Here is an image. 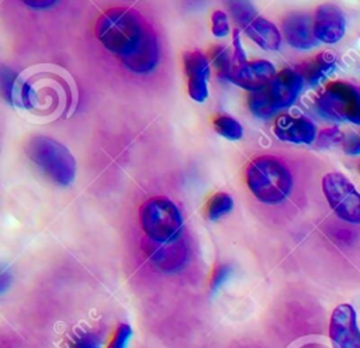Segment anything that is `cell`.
<instances>
[{
  "label": "cell",
  "instance_id": "6da1fadb",
  "mask_svg": "<svg viewBox=\"0 0 360 348\" xmlns=\"http://www.w3.org/2000/svg\"><path fill=\"white\" fill-rule=\"evenodd\" d=\"M97 37L129 70L146 73L158 63V39L150 24L134 8L115 7L97 21Z\"/></svg>",
  "mask_w": 360,
  "mask_h": 348
},
{
  "label": "cell",
  "instance_id": "7a4b0ae2",
  "mask_svg": "<svg viewBox=\"0 0 360 348\" xmlns=\"http://www.w3.org/2000/svg\"><path fill=\"white\" fill-rule=\"evenodd\" d=\"M65 79L51 73H37L28 77L15 79L11 101L15 106L46 117L58 111L59 107L66 108V96L69 86Z\"/></svg>",
  "mask_w": 360,
  "mask_h": 348
},
{
  "label": "cell",
  "instance_id": "3957f363",
  "mask_svg": "<svg viewBox=\"0 0 360 348\" xmlns=\"http://www.w3.org/2000/svg\"><path fill=\"white\" fill-rule=\"evenodd\" d=\"M246 182L250 192L263 203L278 204L284 201L292 187L288 168L274 156H259L246 169Z\"/></svg>",
  "mask_w": 360,
  "mask_h": 348
},
{
  "label": "cell",
  "instance_id": "277c9868",
  "mask_svg": "<svg viewBox=\"0 0 360 348\" xmlns=\"http://www.w3.org/2000/svg\"><path fill=\"white\" fill-rule=\"evenodd\" d=\"M302 85V75L295 69L285 68L264 87L249 94V108L257 117L273 116L276 111L291 106L297 100Z\"/></svg>",
  "mask_w": 360,
  "mask_h": 348
},
{
  "label": "cell",
  "instance_id": "5b68a950",
  "mask_svg": "<svg viewBox=\"0 0 360 348\" xmlns=\"http://www.w3.org/2000/svg\"><path fill=\"white\" fill-rule=\"evenodd\" d=\"M27 156L55 183L68 186L76 175V161L70 151L53 138L35 135L25 144Z\"/></svg>",
  "mask_w": 360,
  "mask_h": 348
},
{
  "label": "cell",
  "instance_id": "8992f818",
  "mask_svg": "<svg viewBox=\"0 0 360 348\" xmlns=\"http://www.w3.org/2000/svg\"><path fill=\"white\" fill-rule=\"evenodd\" d=\"M141 224L148 240L166 242L180 237L183 220L173 201L166 197H152L141 209Z\"/></svg>",
  "mask_w": 360,
  "mask_h": 348
},
{
  "label": "cell",
  "instance_id": "52a82bcc",
  "mask_svg": "<svg viewBox=\"0 0 360 348\" xmlns=\"http://www.w3.org/2000/svg\"><path fill=\"white\" fill-rule=\"evenodd\" d=\"M319 113L338 121L360 125V87L347 82H330L316 100Z\"/></svg>",
  "mask_w": 360,
  "mask_h": 348
},
{
  "label": "cell",
  "instance_id": "ba28073f",
  "mask_svg": "<svg viewBox=\"0 0 360 348\" xmlns=\"http://www.w3.org/2000/svg\"><path fill=\"white\" fill-rule=\"evenodd\" d=\"M323 194L335 214L352 224H360V193L340 172H329L322 179Z\"/></svg>",
  "mask_w": 360,
  "mask_h": 348
},
{
  "label": "cell",
  "instance_id": "9c48e42d",
  "mask_svg": "<svg viewBox=\"0 0 360 348\" xmlns=\"http://www.w3.org/2000/svg\"><path fill=\"white\" fill-rule=\"evenodd\" d=\"M329 338L333 348H360V330L353 306L343 303L335 307L329 321Z\"/></svg>",
  "mask_w": 360,
  "mask_h": 348
},
{
  "label": "cell",
  "instance_id": "30bf717a",
  "mask_svg": "<svg viewBox=\"0 0 360 348\" xmlns=\"http://www.w3.org/2000/svg\"><path fill=\"white\" fill-rule=\"evenodd\" d=\"M145 252L156 269L169 273L181 269L188 256L187 245L181 237L166 242L146 240Z\"/></svg>",
  "mask_w": 360,
  "mask_h": 348
},
{
  "label": "cell",
  "instance_id": "8fae6325",
  "mask_svg": "<svg viewBox=\"0 0 360 348\" xmlns=\"http://www.w3.org/2000/svg\"><path fill=\"white\" fill-rule=\"evenodd\" d=\"M346 30L343 11L330 3L321 4L314 17V32L318 41L335 44L342 39Z\"/></svg>",
  "mask_w": 360,
  "mask_h": 348
},
{
  "label": "cell",
  "instance_id": "7c38bea8",
  "mask_svg": "<svg viewBox=\"0 0 360 348\" xmlns=\"http://www.w3.org/2000/svg\"><path fill=\"white\" fill-rule=\"evenodd\" d=\"M184 72L187 75V87L188 94L193 100L202 103L208 96V76L210 65L208 59L200 51L186 52L183 56Z\"/></svg>",
  "mask_w": 360,
  "mask_h": 348
},
{
  "label": "cell",
  "instance_id": "4fadbf2b",
  "mask_svg": "<svg viewBox=\"0 0 360 348\" xmlns=\"http://www.w3.org/2000/svg\"><path fill=\"white\" fill-rule=\"evenodd\" d=\"M276 75L273 63L267 61H252L232 69L229 80L252 93L264 87Z\"/></svg>",
  "mask_w": 360,
  "mask_h": 348
},
{
  "label": "cell",
  "instance_id": "5bb4252c",
  "mask_svg": "<svg viewBox=\"0 0 360 348\" xmlns=\"http://www.w3.org/2000/svg\"><path fill=\"white\" fill-rule=\"evenodd\" d=\"M274 134L281 141L292 144H311L316 138V128L315 124L304 116L292 117L284 114L277 118Z\"/></svg>",
  "mask_w": 360,
  "mask_h": 348
},
{
  "label": "cell",
  "instance_id": "9a60e30c",
  "mask_svg": "<svg viewBox=\"0 0 360 348\" xmlns=\"http://www.w3.org/2000/svg\"><path fill=\"white\" fill-rule=\"evenodd\" d=\"M283 34L287 42L297 49H309L318 44L314 21L307 14H288L283 20Z\"/></svg>",
  "mask_w": 360,
  "mask_h": 348
},
{
  "label": "cell",
  "instance_id": "2e32d148",
  "mask_svg": "<svg viewBox=\"0 0 360 348\" xmlns=\"http://www.w3.org/2000/svg\"><path fill=\"white\" fill-rule=\"evenodd\" d=\"M245 32L263 49H277L281 44V34L277 27L266 18L256 17L246 28Z\"/></svg>",
  "mask_w": 360,
  "mask_h": 348
},
{
  "label": "cell",
  "instance_id": "e0dca14e",
  "mask_svg": "<svg viewBox=\"0 0 360 348\" xmlns=\"http://www.w3.org/2000/svg\"><path fill=\"white\" fill-rule=\"evenodd\" d=\"M336 66V56L332 52H322L316 55L311 62L304 65L302 72H300L304 80L309 82L311 85L319 83L323 80L330 72H333Z\"/></svg>",
  "mask_w": 360,
  "mask_h": 348
},
{
  "label": "cell",
  "instance_id": "ac0fdd59",
  "mask_svg": "<svg viewBox=\"0 0 360 348\" xmlns=\"http://www.w3.org/2000/svg\"><path fill=\"white\" fill-rule=\"evenodd\" d=\"M233 207V200L228 193L219 192L215 193L207 203V217L210 220H217L226 213H229Z\"/></svg>",
  "mask_w": 360,
  "mask_h": 348
},
{
  "label": "cell",
  "instance_id": "d6986e66",
  "mask_svg": "<svg viewBox=\"0 0 360 348\" xmlns=\"http://www.w3.org/2000/svg\"><path fill=\"white\" fill-rule=\"evenodd\" d=\"M228 8L233 20L243 28H246L256 18L255 7L248 1H228Z\"/></svg>",
  "mask_w": 360,
  "mask_h": 348
},
{
  "label": "cell",
  "instance_id": "ffe728a7",
  "mask_svg": "<svg viewBox=\"0 0 360 348\" xmlns=\"http://www.w3.org/2000/svg\"><path fill=\"white\" fill-rule=\"evenodd\" d=\"M214 128L217 132L228 139H239L243 134L242 125L232 117L229 116H218L214 120Z\"/></svg>",
  "mask_w": 360,
  "mask_h": 348
},
{
  "label": "cell",
  "instance_id": "44dd1931",
  "mask_svg": "<svg viewBox=\"0 0 360 348\" xmlns=\"http://www.w3.org/2000/svg\"><path fill=\"white\" fill-rule=\"evenodd\" d=\"M212 61L218 70V75L224 79L229 80L231 72H232V58L226 48L224 46H215L212 51Z\"/></svg>",
  "mask_w": 360,
  "mask_h": 348
},
{
  "label": "cell",
  "instance_id": "7402d4cb",
  "mask_svg": "<svg viewBox=\"0 0 360 348\" xmlns=\"http://www.w3.org/2000/svg\"><path fill=\"white\" fill-rule=\"evenodd\" d=\"M103 340L94 333H82L70 342V348H101Z\"/></svg>",
  "mask_w": 360,
  "mask_h": 348
},
{
  "label": "cell",
  "instance_id": "603a6c76",
  "mask_svg": "<svg viewBox=\"0 0 360 348\" xmlns=\"http://www.w3.org/2000/svg\"><path fill=\"white\" fill-rule=\"evenodd\" d=\"M131 335H132V328L128 324H120L107 348H127Z\"/></svg>",
  "mask_w": 360,
  "mask_h": 348
},
{
  "label": "cell",
  "instance_id": "cb8c5ba5",
  "mask_svg": "<svg viewBox=\"0 0 360 348\" xmlns=\"http://www.w3.org/2000/svg\"><path fill=\"white\" fill-rule=\"evenodd\" d=\"M229 31L228 17L224 11H215L212 14V34L215 37H225Z\"/></svg>",
  "mask_w": 360,
  "mask_h": 348
},
{
  "label": "cell",
  "instance_id": "d4e9b609",
  "mask_svg": "<svg viewBox=\"0 0 360 348\" xmlns=\"http://www.w3.org/2000/svg\"><path fill=\"white\" fill-rule=\"evenodd\" d=\"M232 273V266L231 265H219L215 268L214 273H212V278H211V290H217L219 289L225 282L226 279L231 276Z\"/></svg>",
  "mask_w": 360,
  "mask_h": 348
},
{
  "label": "cell",
  "instance_id": "484cf974",
  "mask_svg": "<svg viewBox=\"0 0 360 348\" xmlns=\"http://www.w3.org/2000/svg\"><path fill=\"white\" fill-rule=\"evenodd\" d=\"M343 134L336 130V128H328V130H323L319 137H318V145L319 147H329V145H333V144H338V142H342L343 141Z\"/></svg>",
  "mask_w": 360,
  "mask_h": 348
},
{
  "label": "cell",
  "instance_id": "4316f807",
  "mask_svg": "<svg viewBox=\"0 0 360 348\" xmlns=\"http://www.w3.org/2000/svg\"><path fill=\"white\" fill-rule=\"evenodd\" d=\"M343 151L349 155H359L360 154V135L354 132H349L343 137L342 141Z\"/></svg>",
  "mask_w": 360,
  "mask_h": 348
},
{
  "label": "cell",
  "instance_id": "83f0119b",
  "mask_svg": "<svg viewBox=\"0 0 360 348\" xmlns=\"http://www.w3.org/2000/svg\"><path fill=\"white\" fill-rule=\"evenodd\" d=\"M24 3L34 8H46L49 6H53L56 1H24Z\"/></svg>",
  "mask_w": 360,
  "mask_h": 348
},
{
  "label": "cell",
  "instance_id": "f1b7e54d",
  "mask_svg": "<svg viewBox=\"0 0 360 348\" xmlns=\"http://www.w3.org/2000/svg\"><path fill=\"white\" fill-rule=\"evenodd\" d=\"M359 170H360V168H359Z\"/></svg>",
  "mask_w": 360,
  "mask_h": 348
}]
</instances>
